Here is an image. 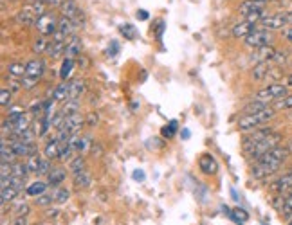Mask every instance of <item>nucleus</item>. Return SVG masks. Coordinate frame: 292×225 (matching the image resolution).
<instances>
[{"mask_svg":"<svg viewBox=\"0 0 292 225\" xmlns=\"http://www.w3.org/2000/svg\"><path fill=\"white\" fill-rule=\"evenodd\" d=\"M276 117V108H264V110H260V112L255 113H244L238 122H236V126L240 131H253L256 130L258 126H264L265 122L273 121Z\"/></svg>","mask_w":292,"mask_h":225,"instance_id":"1","label":"nucleus"},{"mask_svg":"<svg viewBox=\"0 0 292 225\" xmlns=\"http://www.w3.org/2000/svg\"><path fill=\"white\" fill-rule=\"evenodd\" d=\"M25 65H27V71L22 78V87L25 90H33L38 85V81H40V78L43 76V72H45V63L40 58H34V60L27 61Z\"/></svg>","mask_w":292,"mask_h":225,"instance_id":"2","label":"nucleus"},{"mask_svg":"<svg viewBox=\"0 0 292 225\" xmlns=\"http://www.w3.org/2000/svg\"><path fill=\"white\" fill-rule=\"evenodd\" d=\"M280 142H282V135H280L278 131H274V133H271L269 137H265L264 141H260L258 144H255L253 148H249V150H245L244 153L247 155L249 159L258 160L260 157L264 153H267L269 150H273V148L280 146Z\"/></svg>","mask_w":292,"mask_h":225,"instance_id":"3","label":"nucleus"},{"mask_svg":"<svg viewBox=\"0 0 292 225\" xmlns=\"http://www.w3.org/2000/svg\"><path fill=\"white\" fill-rule=\"evenodd\" d=\"M273 42H274L273 31H267V29H262V27H256L249 36L244 38V43L249 49L267 47V45H273Z\"/></svg>","mask_w":292,"mask_h":225,"instance_id":"4","label":"nucleus"},{"mask_svg":"<svg viewBox=\"0 0 292 225\" xmlns=\"http://www.w3.org/2000/svg\"><path fill=\"white\" fill-rule=\"evenodd\" d=\"M289 92V87L287 83H271L267 85V87H264V89H260L258 92H256V99H262V101H267V103H271V101H278V99L285 98Z\"/></svg>","mask_w":292,"mask_h":225,"instance_id":"5","label":"nucleus"},{"mask_svg":"<svg viewBox=\"0 0 292 225\" xmlns=\"http://www.w3.org/2000/svg\"><path fill=\"white\" fill-rule=\"evenodd\" d=\"M289 155H291V151L287 150V146H276V148H273V150H269L267 153H264L262 157H260V162H265V164H271L274 166V168H282L283 162L289 159Z\"/></svg>","mask_w":292,"mask_h":225,"instance_id":"6","label":"nucleus"},{"mask_svg":"<svg viewBox=\"0 0 292 225\" xmlns=\"http://www.w3.org/2000/svg\"><path fill=\"white\" fill-rule=\"evenodd\" d=\"M58 20L60 18H56V14L54 13L45 11V13L36 20V25H34V27H36V31L42 34V36H52V34L58 31Z\"/></svg>","mask_w":292,"mask_h":225,"instance_id":"7","label":"nucleus"},{"mask_svg":"<svg viewBox=\"0 0 292 225\" xmlns=\"http://www.w3.org/2000/svg\"><path fill=\"white\" fill-rule=\"evenodd\" d=\"M289 25V16L287 13L283 11H278V13H269L262 22H260L258 27L267 29V31H278V29H283Z\"/></svg>","mask_w":292,"mask_h":225,"instance_id":"8","label":"nucleus"},{"mask_svg":"<svg viewBox=\"0 0 292 225\" xmlns=\"http://www.w3.org/2000/svg\"><path fill=\"white\" fill-rule=\"evenodd\" d=\"M60 11H61V16H67V18H71L74 22L76 29L83 24V11L80 9V5L76 4V0H65L61 4Z\"/></svg>","mask_w":292,"mask_h":225,"instance_id":"9","label":"nucleus"},{"mask_svg":"<svg viewBox=\"0 0 292 225\" xmlns=\"http://www.w3.org/2000/svg\"><path fill=\"white\" fill-rule=\"evenodd\" d=\"M40 18V13L34 7V4H27L24 5L22 9L16 14V22L20 25H25V27H31V25H36V20Z\"/></svg>","mask_w":292,"mask_h":225,"instance_id":"10","label":"nucleus"},{"mask_svg":"<svg viewBox=\"0 0 292 225\" xmlns=\"http://www.w3.org/2000/svg\"><path fill=\"white\" fill-rule=\"evenodd\" d=\"M271 133H274V128H260V130H255V131H251L249 135H245L244 137V141H242V150H249V148H253L255 144H258L260 141H264L265 137H269Z\"/></svg>","mask_w":292,"mask_h":225,"instance_id":"11","label":"nucleus"},{"mask_svg":"<svg viewBox=\"0 0 292 225\" xmlns=\"http://www.w3.org/2000/svg\"><path fill=\"white\" fill-rule=\"evenodd\" d=\"M11 148H13L14 155L16 157H29V155L36 153V144L33 141H22V139H16V141H9Z\"/></svg>","mask_w":292,"mask_h":225,"instance_id":"12","label":"nucleus"},{"mask_svg":"<svg viewBox=\"0 0 292 225\" xmlns=\"http://www.w3.org/2000/svg\"><path fill=\"white\" fill-rule=\"evenodd\" d=\"M292 189V169L287 171V173L280 175L273 184H271V191L278 193V195H283V193H289Z\"/></svg>","mask_w":292,"mask_h":225,"instance_id":"13","label":"nucleus"},{"mask_svg":"<svg viewBox=\"0 0 292 225\" xmlns=\"http://www.w3.org/2000/svg\"><path fill=\"white\" fill-rule=\"evenodd\" d=\"M278 169L280 168H274V166H271V164H265V162L256 160L253 169H251V175H253V178H256V180H262V178H267L273 173H276Z\"/></svg>","mask_w":292,"mask_h":225,"instance_id":"14","label":"nucleus"},{"mask_svg":"<svg viewBox=\"0 0 292 225\" xmlns=\"http://www.w3.org/2000/svg\"><path fill=\"white\" fill-rule=\"evenodd\" d=\"M256 27H258L256 24H253V22H249V20H244V22H238V24L233 25L231 34L235 38H247Z\"/></svg>","mask_w":292,"mask_h":225,"instance_id":"15","label":"nucleus"},{"mask_svg":"<svg viewBox=\"0 0 292 225\" xmlns=\"http://www.w3.org/2000/svg\"><path fill=\"white\" fill-rule=\"evenodd\" d=\"M264 9H267V4H264V2H258V0H244L240 4V7H238V13L244 14L245 18L247 14L256 13V11H264Z\"/></svg>","mask_w":292,"mask_h":225,"instance_id":"16","label":"nucleus"},{"mask_svg":"<svg viewBox=\"0 0 292 225\" xmlns=\"http://www.w3.org/2000/svg\"><path fill=\"white\" fill-rule=\"evenodd\" d=\"M81 54V38L72 34L67 42V49H65V58H71V60H76V58Z\"/></svg>","mask_w":292,"mask_h":225,"instance_id":"17","label":"nucleus"},{"mask_svg":"<svg viewBox=\"0 0 292 225\" xmlns=\"http://www.w3.org/2000/svg\"><path fill=\"white\" fill-rule=\"evenodd\" d=\"M274 54H276V49H274L273 45H267V47H262V49H255V52H253L255 65L256 63H262V61H273Z\"/></svg>","mask_w":292,"mask_h":225,"instance_id":"18","label":"nucleus"},{"mask_svg":"<svg viewBox=\"0 0 292 225\" xmlns=\"http://www.w3.org/2000/svg\"><path fill=\"white\" fill-rule=\"evenodd\" d=\"M198 166H200V169H202V173H206V175H215L217 173V169H218L215 157H213V155H207V153L200 157Z\"/></svg>","mask_w":292,"mask_h":225,"instance_id":"19","label":"nucleus"},{"mask_svg":"<svg viewBox=\"0 0 292 225\" xmlns=\"http://www.w3.org/2000/svg\"><path fill=\"white\" fill-rule=\"evenodd\" d=\"M80 99H72L69 98L67 101H63V105H61L60 112L65 115V117H71V115H74V113H80Z\"/></svg>","mask_w":292,"mask_h":225,"instance_id":"20","label":"nucleus"},{"mask_svg":"<svg viewBox=\"0 0 292 225\" xmlns=\"http://www.w3.org/2000/svg\"><path fill=\"white\" fill-rule=\"evenodd\" d=\"M60 151H61V142L58 137H54V139H51V141L45 144V148H43V153H45V157L47 159H60Z\"/></svg>","mask_w":292,"mask_h":225,"instance_id":"21","label":"nucleus"},{"mask_svg":"<svg viewBox=\"0 0 292 225\" xmlns=\"http://www.w3.org/2000/svg\"><path fill=\"white\" fill-rule=\"evenodd\" d=\"M271 63L273 61H262V63H256L253 67V71H251V76H253V80L260 81V80H265L271 72Z\"/></svg>","mask_w":292,"mask_h":225,"instance_id":"22","label":"nucleus"},{"mask_svg":"<svg viewBox=\"0 0 292 225\" xmlns=\"http://www.w3.org/2000/svg\"><path fill=\"white\" fill-rule=\"evenodd\" d=\"M67 178V169L63 168H52L51 173L47 175V184L52 188H58L63 180Z\"/></svg>","mask_w":292,"mask_h":225,"instance_id":"23","label":"nucleus"},{"mask_svg":"<svg viewBox=\"0 0 292 225\" xmlns=\"http://www.w3.org/2000/svg\"><path fill=\"white\" fill-rule=\"evenodd\" d=\"M69 92H71V85L69 83H60L56 89L52 90V101H58V103H63L69 99Z\"/></svg>","mask_w":292,"mask_h":225,"instance_id":"24","label":"nucleus"},{"mask_svg":"<svg viewBox=\"0 0 292 225\" xmlns=\"http://www.w3.org/2000/svg\"><path fill=\"white\" fill-rule=\"evenodd\" d=\"M69 85H71L69 98H72V99H80L81 94H83V92H85V89H87V81L81 80V78H78V80H72Z\"/></svg>","mask_w":292,"mask_h":225,"instance_id":"25","label":"nucleus"},{"mask_svg":"<svg viewBox=\"0 0 292 225\" xmlns=\"http://www.w3.org/2000/svg\"><path fill=\"white\" fill-rule=\"evenodd\" d=\"M72 178H74V186L78 189H85L90 186V173L87 171V169H81V171H78V173H72Z\"/></svg>","mask_w":292,"mask_h":225,"instance_id":"26","label":"nucleus"},{"mask_svg":"<svg viewBox=\"0 0 292 225\" xmlns=\"http://www.w3.org/2000/svg\"><path fill=\"white\" fill-rule=\"evenodd\" d=\"M74 22H72L71 18H67V16H60V20H58V31H60L61 34H65V36L71 38L72 33H74Z\"/></svg>","mask_w":292,"mask_h":225,"instance_id":"27","label":"nucleus"},{"mask_svg":"<svg viewBox=\"0 0 292 225\" xmlns=\"http://www.w3.org/2000/svg\"><path fill=\"white\" fill-rule=\"evenodd\" d=\"M25 71H27V65L20 63V61H13V63H9V67H7V72H9V76L14 78V80H22L25 76Z\"/></svg>","mask_w":292,"mask_h":225,"instance_id":"28","label":"nucleus"},{"mask_svg":"<svg viewBox=\"0 0 292 225\" xmlns=\"http://www.w3.org/2000/svg\"><path fill=\"white\" fill-rule=\"evenodd\" d=\"M49 184L47 182H42V180H36V182H33L31 186H29L27 189H25V193H27L29 197H40V195H43L45 193V189H47Z\"/></svg>","mask_w":292,"mask_h":225,"instance_id":"29","label":"nucleus"},{"mask_svg":"<svg viewBox=\"0 0 292 225\" xmlns=\"http://www.w3.org/2000/svg\"><path fill=\"white\" fill-rule=\"evenodd\" d=\"M74 63H76V60H71V58H65V60H63V63H61V71H60V78L63 81H67L69 78H71L72 69H74Z\"/></svg>","mask_w":292,"mask_h":225,"instance_id":"30","label":"nucleus"},{"mask_svg":"<svg viewBox=\"0 0 292 225\" xmlns=\"http://www.w3.org/2000/svg\"><path fill=\"white\" fill-rule=\"evenodd\" d=\"M267 107H269L267 101L256 99V101H251L249 105H245V107H244V113H255V112H260V110H264V108H267Z\"/></svg>","mask_w":292,"mask_h":225,"instance_id":"31","label":"nucleus"},{"mask_svg":"<svg viewBox=\"0 0 292 225\" xmlns=\"http://www.w3.org/2000/svg\"><path fill=\"white\" fill-rule=\"evenodd\" d=\"M52 197H54L56 204H67V200L71 198V191L67 188H56L52 191Z\"/></svg>","mask_w":292,"mask_h":225,"instance_id":"32","label":"nucleus"},{"mask_svg":"<svg viewBox=\"0 0 292 225\" xmlns=\"http://www.w3.org/2000/svg\"><path fill=\"white\" fill-rule=\"evenodd\" d=\"M42 157L38 153H33V155H29L27 157V168H29V173L31 175H36L38 168H40V164H42Z\"/></svg>","mask_w":292,"mask_h":225,"instance_id":"33","label":"nucleus"},{"mask_svg":"<svg viewBox=\"0 0 292 225\" xmlns=\"http://www.w3.org/2000/svg\"><path fill=\"white\" fill-rule=\"evenodd\" d=\"M47 49H49V40H47V36H40V38H36V40H34V43H33V51L36 52V54L47 52Z\"/></svg>","mask_w":292,"mask_h":225,"instance_id":"34","label":"nucleus"},{"mask_svg":"<svg viewBox=\"0 0 292 225\" xmlns=\"http://www.w3.org/2000/svg\"><path fill=\"white\" fill-rule=\"evenodd\" d=\"M29 173V168H27V162H13V177H25L27 178Z\"/></svg>","mask_w":292,"mask_h":225,"instance_id":"35","label":"nucleus"},{"mask_svg":"<svg viewBox=\"0 0 292 225\" xmlns=\"http://www.w3.org/2000/svg\"><path fill=\"white\" fill-rule=\"evenodd\" d=\"M280 211H282V215L285 216L287 220L292 216V191L289 193L287 197L283 198V206H282V209H280Z\"/></svg>","mask_w":292,"mask_h":225,"instance_id":"36","label":"nucleus"},{"mask_svg":"<svg viewBox=\"0 0 292 225\" xmlns=\"http://www.w3.org/2000/svg\"><path fill=\"white\" fill-rule=\"evenodd\" d=\"M18 189L13 188V186H9V188H4L2 189V204H7V202H13L14 198H16V195H18Z\"/></svg>","mask_w":292,"mask_h":225,"instance_id":"37","label":"nucleus"},{"mask_svg":"<svg viewBox=\"0 0 292 225\" xmlns=\"http://www.w3.org/2000/svg\"><path fill=\"white\" fill-rule=\"evenodd\" d=\"M24 108L20 107H9V112H7V119H9L11 122H16L20 117H24Z\"/></svg>","mask_w":292,"mask_h":225,"instance_id":"38","label":"nucleus"},{"mask_svg":"<svg viewBox=\"0 0 292 225\" xmlns=\"http://www.w3.org/2000/svg\"><path fill=\"white\" fill-rule=\"evenodd\" d=\"M89 139L87 137H74L72 139V144H74V148H76V151H85V150H89Z\"/></svg>","mask_w":292,"mask_h":225,"instance_id":"39","label":"nucleus"},{"mask_svg":"<svg viewBox=\"0 0 292 225\" xmlns=\"http://www.w3.org/2000/svg\"><path fill=\"white\" fill-rule=\"evenodd\" d=\"M292 108V94H287L285 98L276 101V110H291Z\"/></svg>","mask_w":292,"mask_h":225,"instance_id":"40","label":"nucleus"},{"mask_svg":"<svg viewBox=\"0 0 292 225\" xmlns=\"http://www.w3.org/2000/svg\"><path fill=\"white\" fill-rule=\"evenodd\" d=\"M81 169H85V159L80 155V157H74V159L71 160V171L72 173H78Z\"/></svg>","mask_w":292,"mask_h":225,"instance_id":"41","label":"nucleus"},{"mask_svg":"<svg viewBox=\"0 0 292 225\" xmlns=\"http://www.w3.org/2000/svg\"><path fill=\"white\" fill-rule=\"evenodd\" d=\"M51 173V159H45L42 160V164H40V168H38V171H36V175L38 177H47V175Z\"/></svg>","mask_w":292,"mask_h":225,"instance_id":"42","label":"nucleus"},{"mask_svg":"<svg viewBox=\"0 0 292 225\" xmlns=\"http://www.w3.org/2000/svg\"><path fill=\"white\" fill-rule=\"evenodd\" d=\"M11 96H13V92L9 89L0 90V105L2 107H11Z\"/></svg>","mask_w":292,"mask_h":225,"instance_id":"43","label":"nucleus"},{"mask_svg":"<svg viewBox=\"0 0 292 225\" xmlns=\"http://www.w3.org/2000/svg\"><path fill=\"white\" fill-rule=\"evenodd\" d=\"M175 133H177V121H170L164 128H162V135L168 137V139H171Z\"/></svg>","mask_w":292,"mask_h":225,"instance_id":"44","label":"nucleus"},{"mask_svg":"<svg viewBox=\"0 0 292 225\" xmlns=\"http://www.w3.org/2000/svg\"><path fill=\"white\" fill-rule=\"evenodd\" d=\"M121 34L127 40H134V38L137 36V33H136V29H134V25H130V24H127V25H121Z\"/></svg>","mask_w":292,"mask_h":225,"instance_id":"45","label":"nucleus"},{"mask_svg":"<svg viewBox=\"0 0 292 225\" xmlns=\"http://www.w3.org/2000/svg\"><path fill=\"white\" fill-rule=\"evenodd\" d=\"M54 202V197L52 195H49V193H43V195H40V197H36V204L38 206H49V204H52Z\"/></svg>","mask_w":292,"mask_h":225,"instance_id":"46","label":"nucleus"},{"mask_svg":"<svg viewBox=\"0 0 292 225\" xmlns=\"http://www.w3.org/2000/svg\"><path fill=\"white\" fill-rule=\"evenodd\" d=\"M233 215H235L233 218H235L238 224H245V222L249 220V215H247V211H244V209H235Z\"/></svg>","mask_w":292,"mask_h":225,"instance_id":"47","label":"nucleus"},{"mask_svg":"<svg viewBox=\"0 0 292 225\" xmlns=\"http://www.w3.org/2000/svg\"><path fill=\"white\" fill-rule=\"evenodd\" d=\"M98 121H99V113L98 112H90V113H87L85 115V124L87 126H96L98 124Z\"/></svg>","mask_w":292,"mask_h":225,"instance_id":"48","label":"nucleus"},{"mask_svg":"<svg viewBox=\"0 0 292 225\" xmlns=\"http://www.w3.org/2000/svg\"><path fill=\"white\" fill-rule=\"evenodd\" d=\"M43 2H45V5H47V7H52V9H60L61 4H63L65 0H43Z\"/></svg>","mask_w":292,"mask_h":225,"instance_id":"49","label":"nucleus"},{"mask_svg":"<svg viewBox=\"0 0 292 225\" xmlns=\"http://www.w3.org/2000/svg\"><path fill=\"white\" fill-rule=\"evenodd\" d=\"M283 38H285V40H287V42L289 43H292V25H291V27H285V29H283Z\"/></svg>","mask_w":292,"mask_h":225,"instance_id":"50","label":"nucleus"},{"mask_svg":"<svg viewBox=\"0 0 292 225\" xmlns=\"http://www.w3.org/2000/svg\"><path fill=\"white\" fill-rule=\"evenodd\" d=\"M13 225H27V216L25 215H18L14 218V224Z\"/></svg>","mask_w":292,"mask_h":225,"instance_id":"51","label":"nucleus"},{"mask_svg":"<svg viewBox=\"0 0 292 225\" xmlns=\"http://www.w3.org/2000/svg\"><path fill=\"white\" fill-rule=\"evenodd\" d=\"M27 213H29V206H27V204H22V206L18 207V211H16V216H18V215H25V216H27Z\"/></svg>","mask_w":292,"mask_h":225,"instance_id":"52","label":"nucleus"},{"mask_svg":"<svg viewBox=\"0 0 292 225\" xmlns=\"http://www.w3.org/2000/svg\"><path fill=\"white\" fill-rule=\"evenodd\" d=\"M118 51H119L118 43H116V42H112V49L109 47V54H110V56H114V54H118Z\"/></svg>","mask_w":292,"mask_h":225,"instance_id":"53","label":"nucleus"},{"mask_svg":"<svg viewBox=\"0 0 292 225\" xmlns=\"http://www.w3.org/2000/svg\"><path fill=\"white\" fill-rule=\"evenodd\" d=\"M137 18H139V20H146V18H148V13H146L145 9L137 11Z\"/></svg>","mask_w":292,"mask_h":225,"instance_id":"54","label":"nucleus"},{"mask_svg":"<svg viewBox=\"0 0 292 225\" xmlns=\"http://www.w3.org/2000/svg\"><path fill=\"white\" fill-rule=\"evenodd\" d=\"M134 178H136V180H145V175H143V171H136Z\"/></svg>","mask_w":292,"mask_h":225,"instance_id":"55","label":"nucleus"},{"mask_svg":"<svg viewBox=\"0 0 292 225\" xmlns=\"http://www.w3.org/2000/svg\"><path fill=\"white\" fill-rule=\"evenodd\" d=\"M285 83H287L289 89H292V74H291V76H287V81H285Z\"/></svg>","mask_w":292,"mask_h":225,"instance_id":"56","label":"nucleus"},{"mask_svg":"<svg viewBox=\"0 0 292 225\" xmlns=\"http://www.w3.org/2000/svg\"><path fill=\"white\" fill-rule=\"evenodd\" d=\"M285 146H287V150H289V151H291V153H292V139H291V141H289V142H287V144H285Z\"/></svg>","mask_w":292,"mask_h":225,"instance_id":"57","label":"nucleus"},{"mask_svg":"<svg viewBox=\"0 0 292 225\" xmlns=\"http://www.w3.org/2000/svg\"><path fill=\"white\" fill-rule=\"evenodd\" d=\"M287 16H289V24L292 25V11H289V13H287Z\"/></svg>","mask_w":292,"mask_h":225,"instance_id":"58","label":"nucleus"},{"mask_svg":"<svg viewBox=\"0 0 292 225\" xmlns=\"http://www.w3.org/2000/svg\"><path fill=\"white\" fill-rule=\"evenodd\" d=\"M29 4H38V2H43V0H27Z\"/></svg>","mask_w":292,"mask_h":225,"instance_id":"59","label":"nucleus"},{"mask_svg":"<svg viewBox=\"0 0 292 225\" xmlns=\"http://www.w3.org/2000/svg\"><path fill=\"white\" fill-rule=\"evenodd\" d=\"M258 2H264V4H271V2H274V0H258Z\"/></svg>","mask_w":292,"mask_h":225,"instance_id":"60","label":"nucleus"},{"mask_svg":"<svg viewBox=\"0 0 292 225\" xmlns=\"http://www.w3.org/2000/svg\"><path fill=\"white\" fill-rule=\"evenodd\" d=\"M287 225H292V216L289 218V222H287Z\"/></svg>","mask_w":292,"mask_h":225,"instance_id":"61","label":"nucleus"},{"mask_svg":"<svg viewBox=\"0 0 292 225\" xmlns=\"http://www.w3.org/2000/svg\"><path fill=\"white\" fill-rule=\"evenodd\" d=\"M11 2H16V0H11Z\"/></svg>","mask_w":292,"mask_h":225,"instance_id":"62","label":"nucleus"},{"mask_svg":"<svg viewBox=\"0 0 292 225\" xmlns=\"http://www.w3.org/2000/svg\"><path fill=\"white\" fill-rule=\"evenodd\" d=\"M291 191H292V189H291ZM291 191H289V193H291Z\"/></svg>","mask_w":292,"mask_h":225,"instance_id":"63","label":"nucleus"}]
</instances>
